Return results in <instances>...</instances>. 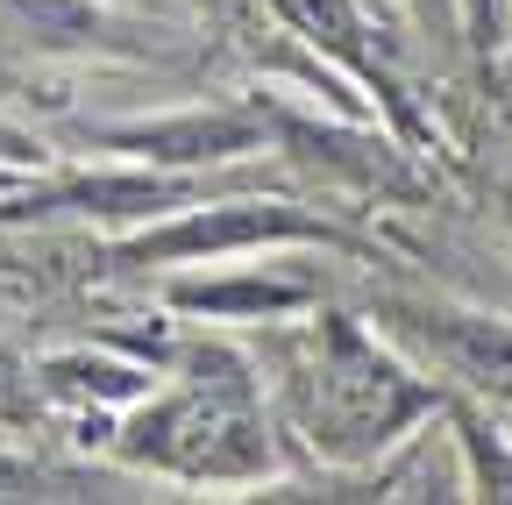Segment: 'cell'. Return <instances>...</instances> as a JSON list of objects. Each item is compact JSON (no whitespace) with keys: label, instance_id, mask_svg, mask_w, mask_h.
I'll use <instances>...</instances> for the list:
<instances>
[{"label":"cell","instance_id":"cell-9","mask_svg":"<svg viewBox=\"0 0 512 505\" xmlns=\"http://www.w3.org/2000/svg\"><path fill=\"white\" fill-rule=\"evenodd\" d=\"M29 484H36V470H22V463L0 456V498H15V491H29Z\"/></svg>","mask_w":512,"mask_h":505},{"label":"cell","instance_id":"cell-1","mask_svg":"<svg viewBox=\"0 0 512 505\" xmlns=\"http://www.w3.org/2000/svg\"><path fill=\"white\" fill-rule=\"evenodd\" d=\"M114 449L143 470L192 477V484H249L271 470V420L264 392L242 356L200 349L185 363V385L164 399H143L121 420Z\"/></svg>","mask_w":512,"mask_h":505},{"label":"cell","instance_id":"cell-4","mask_svg":"<svg viewBox=\"0 0 512 505\" xmlns=\"http://www.w3.org/2000/svg\"><path fill=\"white\" fill-rule=\"evenodd\" d=\"M264 242H342V235L285 200H214V207H185L178 221L136 235L121 249V264H214V257H235V249H264Z\"/></svg>","mask_w":512,"mask_h":505},{"label":"cell","instance_id":"cell-6","mask_svg":"<svg viewBox=\"0 0 512 505\" xmlns=\"http://www.w3.org/2000/svg\"><path fill=\"white\" fill-rule=\"evenodd\" d=\"M313 299V285L306 278H207V285H178V306H192V313H207V321H278V313H292V306H306Z\"/></svg>","mask_w":512,"mask_h":505},{"label":"cell","instance_id":"cell-10","mask_svg":"<svg viewBox=\"0 0 512 505\" xmlns=\"http://www.w3.org/2000/svg\"><path fill=\"white\" fill-rule=\"evenodd\" d=\"M420 15H448V0H420Z\"/></svg>","mask_w":512,"mask_h":505},{"label":"cell","instance_id":"cell-2","mask_svg":"<svg viewBox=\"0 0 512 505\" xmlns=\"http://www.w3.org/2000/svg\"><path fill=\"white\" fill-rule=\"evenodd\" d=\"M434 406L441 399L427 377L356 321H320L292 363V420L306 427L313 456L328 463H370Z\"/></svg>","mask_w":512,"mask_h":505},{"label":"cell","instance_id":"cell-11","mask_svg":"<svg viewBox=\"0 0 512 505\" xmlns=\"http://www.w3.org/2000/svg\"><path fill=\"white\" fill-rule=\"evenodd\" d=\"M505 207H512V185H505Z\"/></svg>","mask_w":512,"mask_h":505},{"label":"cell","instance_id":"cell-5","mask_svg":"<svg viewBox=\"0 0 512 505\" xmlns=\"http://www.w3.org/2000/svg\"><path fill=\"white\" fill-rule=\"evenodd\" d=\"M256 121L249 114H228V107H192V114H171V121H128V129H107L114 150H136L150 164H221V157H242L256 150Z\"/></svg>","mask_w":512,"mask_h":505},{"label":"cell","instance_id":"cell-8","mask_svg":"<svg viewBox=\"0 0 512 505\" xmlns=\"http://www.w3.org/2000/svg\"><path fill=\"white\" fill-rule=\"evenodd\" d=\"M0 420H36V377H29V363L22 356H8L0 349Z\"/></svg>","mask_w":512,"mask_h":505},{"label":"cell","instance_id":"cell-7","mask_svg":"<svg viewBox=\"0 0 512 505\" xmlns=\"http://www.w3.org/2000/svg\"><path fill=\"white\" fill-rule=\"evenodd\" d=\"M43 392H57V399H143L150 377L128 363H100V356H57L43 370Z\"/></svg>","mask_w":512,"mask_h":505},{"label":"cell","instance_id":"cell-3","mask_svg":"<svg viewBox=\"0 0 512 505\" xmlns=\"http://www.w3.org/2000/svg\"><path fill=\"white\" fill-rule=\"evenodd\" d=\"M384 335L413 349L427 370H441L448 385L477 392L484 406H512V328L498 313L441 306V299H384Z\"/></svg>","mask_w":512,"mask_h":505}]
</instances>
